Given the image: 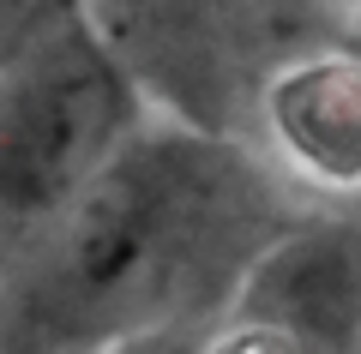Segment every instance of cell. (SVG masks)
<instances>
[{
    "label": "cell",
    "mask_w": 361,
    "mask_h": 354,
    "mask_svg": "<svg viewBox=\"0 0 361 354\" xmlns=\"http://www.w3.org/2000/svg\"><path fill=\"white\" fill-rule=\"evenodd\" d=\"M115 354H187V348H180V342H175V336H169V330H163V336H145V342H127V348H115Z\"/></svg>",
    "instance_id": "8992f818"
},
{
    "label": "cell",
    "mask_w": 361,
    "mask_h": 354,
    "mask_svg": "<svg viewBox=\"0 0 361 354\" xmlns=\"http://www.w3.org/2000/svg\"><path fill=\"white\" fill-rule=\"evenodd\" d=\"M349 6H355V13H361V0H349Z\"/></svg>",
    "instance_id": "52a82bcc"
},
{
    "label": "cell",
    "mask_w": 361,
    "mask_h": 354,
    "mask_svg": "<svg viewBox=\"0 0 361 354\" xmlns=\"http://www.w3.org/2000/svg\"><path fill=\"white\" fill-rule=\"evenodd\" d=\"M121 6H127V18L145 25L151 37L163 30L169 42H187V37H211V30H223L241 0H121Z\"/></svg>",
    "instance_id": "277c9868"
},
{
    "label": "cell",
    "mask_w": 361,
    "mask_h": 354,
    "mask_svg": "<svg viewBox=\"0 0 361 354\" xmlns=\"http://www.w3.org/2000/svg\"><path fill=\"white\" fill-rule=\"evenodd\" d=\"M145 132V90L90 0L0 72V210L54 222Z\"/></svg>",
    "instance_id": "7a4b0ae2"
},
{
    "label": "cell",
    "mask_w": 361,
    "mask_h": 354,
    "mask_svg": "<svg viewBox=\"0 0 361 354\" xmlns=\"http://www.w3.org/2000/svg\"><path fill=\"white\" fill-rule=\"evenodd\" d=\"M259 180L193 127H145L90 180L13 301V354L127 348L205 312L277 246Z\"/></svg>",
    "instance_id": "6da1fadb"
},
{
    "label": "cell",
    "mask_w": 361,
    "mask_h": 354,
    "mask_svg": "<svg viewBox=\"0 0 361 354\" xmlns=\"http://www.w3.org/2000/svg\"><path fill=\"white\" fill-rule=\"evenodd\" d=\"M259 132L295 180L337 198L361 192V54L313 49L259 84Z\"/></svg>",
    "instance_id": "3957f363"
},
{
    "label": "cell",
    "mask_w": 361,
    "mask_h": 354,
    "mask_svg": "<svg viewBox=\"0 0 361 354\" xmlns=\"http://www.w3.org/2000/svg\"><path fill=\"white\" fill-rule=\"evenodd\" d=\"M73 0H0V72L66 13Z\"/></svg>",
    "instance_id": "5b68a950"
},
{
    "label": "cell",
    "mask_w": 361,
    "mask_h": 354,
    "mask_svg": "<svg viewBox=\"0 0 361 354\" xmlns=\"http://www.w3.org/2000/svg\"><path fill=\"white\" fill-rule=\"evenodd\" d=\"M355 354H361V348H355Z\"/></svg>",
    "instance_id": "ba28073f"
}]
</instances>
